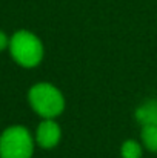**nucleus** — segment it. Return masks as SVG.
<instances>
[{
    "mask_svg": "<svg viewBox=\"0 0 157 158\" xmlns=\"http://www.w3.org/2000/svg\"><path fill=\"white\" fill-rule=\"evenodd\" d=\"M9 52L15 63L23 68H34L43 58V45L31 31L20 29L9 39Z\"/></svg>",
    "mask_w": 157,
    "mask_h": 158,
    "instance_id": "nucleus-1",
    "label": "nucleus"
},
{
    "mask_svg": "<svg viewBox=\"0 0 157 158\" xmlns=\"http://www.w3.org/2000/svg\"><path fill=\"white\" fill-rule=\"evenodd\" d=\"M28 100L34 112L42 118H55L65 109V98L60 89L51 83H37L28 92Z\"/></svg>",
    "mask_w": 157,
    "mask_h": 158,
    "instance_id": "nucleus-2",
    "label": "nucleus"
},
{
    "mask_svg": "<svg viewBox=\"0 0 157 158\" xmlns=\"http://www.w3.org/2000/svg\"><path fill=\"white\" fill-rule=\"evenodd\" d=\"M34 138L23 126H11L0 135V158H31Z\"/></svg>",
    "mask_w": 157,
    "mask_h": 158,
    "instance_id": "nucleus-3",
    "label": "nucleus"
},
{
    "mask_svg": "<svg viewBox=\"0 0 157 158\" xmlns=\"http://www.w3.org/2000/svg\"><path fill=\"white\" fill-rule=\"evenodd\" d=\"M62 138V129L54 121V118H45L36 132V141L43 149H52L59 144Z\"/></svg>",
    "mask_w": 157,
    "mask_h": 158,
    "instance_id": "nucleus-4",
    "label": "nucleus"
},
{
    "mask_svg": "<svg viewBox=\"0 0 157 158\" xmlns=\"http://www.w3.org/2000/svg\"><path fill=\"white\" fill-rule=\"evenodd\" d=\"M136 118L142 126L157 124V100H148L136 110Z\"/></svg>",
    "mask_w": 157,
    "mask_h": 158,
    "instance_id": "nucleus-5",
    "label": "nucleus"
},
{
    "mask_svg": "<svg viewBox=\"0 0 157 158\" xmlns=\"http://www.w3.org/2000/svg\"><path fill=\"white\" fill-rule=\"evenodd\" d=\"M142 144L150 152L157 154V124L142 126Z\"/></svg>",
    "mask_w": 157,
    "mask_h": 158,
    "instance_id": "nucleus-6",
    "label": "nucleus"
},
{
    "mask_svg": "<svg viewBox=\"0 0 157 158\" xmlns=\"http://www.w3.org/2000/svg\"><path fill=\"white\" fill-rule=\"evenodd\" d=\"M143 154V144L136 140H126L120 148L122 158H142Z\"/></svg>",
    "mask_w": 157,
    "mask_h": 158,
    "instance_id": "nucleus-7",
    "label": "nucleus"
},
{
    "mask_svg": "<svg viewBox=\"0 0 157 158\" xmlns=\"http://www.w3.org/2000/svg\"><path fill=\"white\" fill-rule=\"evenodd\" d=\"M9 48V39L6 37V34L3 31H0V51Z\"/></svg>",
    "mask_w": 157,
    "mask_h": 158,
    "instance_id": "nucleus-8",
    "label": "nucleus"
}]
</instances>
